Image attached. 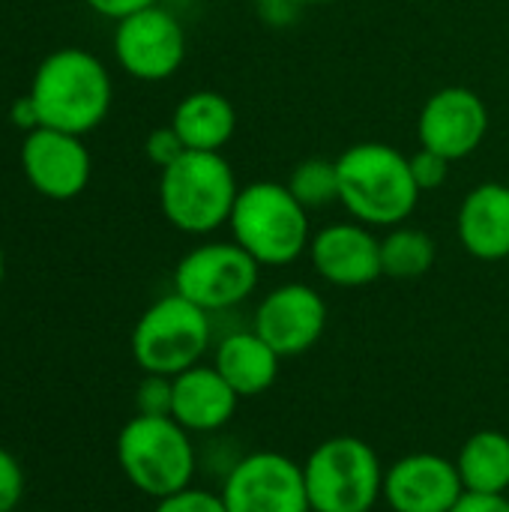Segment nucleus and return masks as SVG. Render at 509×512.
<instances>
[{"label": "nucleus", "mask_w": 509, "mask_h": 512, "mask_svg": "<svg viewBox=\"0 0 509 512\" xmlns=\"http://www.w3.org/2000/svg\"><path fill=\"white\" fill-rule=\"evenodd\" d=\"M108 105L111 78L105 66L81 48H63L45 57L27 96V108L39 126L69 135L96 129Z\"/></svg>", "instance_id": "obj_1"}, {"label": "nucleus", "mask_w": 509, "mask_h": 512, "mask_svg": "<svg viewBox=\"0 0 509 512\" xmlns=\"http://www.w3.org/2000/svg\"><path fill=\"white\" fill-rule=\"evenodd\" d=\"M339 201L363 225H402L417 201L420 189L411 174V159L381 141H363L348 147L339 159Z\"/></svg>", "instance_id": "obj_2"}, {"label": "nucleus", "mask_w": 509, "mask_h": 512, "mask_svg": "<svg viewBox=\"0 0 509 512\" xmlns=\"http://www.w3.org/2000/svg\"><path fill=\"white\" fill-rule=\"evenodd\" d=\"M228 225L234 243L243 246L261 267H285L312 243L306 207L285 183L261 180L240 189Z\"/></svg>", "instance_id": "obj_3"}, {"label": "nucleus", "mask_w": 509, "mask_h": 512, "mask_svg": "<svg viewBox=\"0 0 509 512\" xmlns=\"http://www.w3.org/2000/svg\"><path fill=\"white\" fill-rule=\"evenodd\" d=\"M240 189L222 153L186 150L162 168L159 204L165 219L186 234H210L231 219Z\"/></svg>", "instance_id": "obj_4"}, {"label": "nucleus", "mask_w": 509, "mask_h": 512, "mask_svg": "<svg viewBox=\"0 0 509 512\" xmlns=\"http://www.w3.org/2000/svg\"><path fill=\"white\" fill-rule=\"evenodd\" d=\"M384 474L375 447L354 435L321 441L303 462L312 512H372L384 498Z\"/></svg>", "instance_id": "obj_5"}, {"label": "nucleus", "mask_w": 509, "mask_h": 512, "mask_svg": "<svg viewBox=\"0 0 509 512\" xmlns=\"http://www.w3.org/2000/svg\"><path fill=\"white\" fill-rule=\"evenodd\" d=\"M117 462L138 492L159 501L192 486L195 444L174 417L135 414L120 429Z\"/></svg>", "instance_id": "obj_6"}, {"label": "nucleus", "mask_w": 509, "mask_h": 512, "mask_svg": "<svg viewBox=\"0 0 509 512\" xmlns=\"http://www.w3.org/2000/svg\"><path fill=\"white\" fill-rule=\"evenodd\" d=\"M210 348V312L177 291L156 300L132 330V357L144 375H180Z\"/></svg>", "instance_id": "obj_7"}, {"label": "nucleus", "mask_w": 509, "mask_h": 512, "mask_svg": "<svg viewBox=\"0 0 509 512\" xmlns=\"http://www.w3.org/2000/svg\"><path fill=\"white\" fill-rule=\"evenodd\" d=\"M261 264L234 240L204 243L186 252L174 270V291L204 312L240 306L258 288Z\"/></svg>", "instance_id": "obj_8"}, {"label": "nucleus", "mask_w": 509, "mask_h": 512, "mask_svg": "<svg viewBox=\"0 0 509 512\" xmlns=\"http://www.w3.org/2000/svg\"><path fill=\"white\" fill-rule=\"evenodd\" d=\"M219 495L228 512H312L303 465L273 450L237 459Z\"/></svg>", "instance_id": "obj_9"}, {"label": "nucleus", "mask_w": 509, "mask_h": 512, "mask_svg": "<svg viewBox=\"0 0 509 512\" xmlns=\"http://www.w3.org/2000/svg\"><path fill=\"white\" fill-rule=\"evenodd\" d=\"M327 327L324 297L303 282L273 288L255 309L252 330L285 360L300 357L318 345Z\"/></svg>", "instance_id": "obj_10"}, {"label": "nucleus", "mask_w": 509, "mask_h": 512, "mask_svg": "<svg viewBox=\"0 0 509 512\" xmlns=\"http://www.w3.org/2000/svg\"><path fill=\"white\" fill-rule=\"evenodd\" d=\"M114 51L129 75L141 81H162L180 69L186 57V36L171 12L147 6L120 18L114 33Z\"/></svg>", "instance_id": "obj_11"}, {"label": "nucleus", "mask_w": 509, "mask_h": 512, "mask_svg": "<svg viewBox=\"0 0 509 512\" xmlns=\"http://www.w3.org/2000/svg\"><path fill=\"white\" fill-rule=\"evenodd\" d=\"M417 132L426 150H435L450 162L465 159L483 144L489 132L486 102L468 87H444L426 99Z\"/></svg>", "instance_id": "obj_12"}, {"label": "nucleus", "mask_w": 509, "mask_h": 512, "mask_svg": "<svg viewBox=\"0 0 509 512\" xmlns=\"http://www.w3.org/2000/svg\"><path fill=\"white\" fill-rule=\"evenodd\" d=\"M462 495L456 462L435 453L402 456L384 474V501L393 512H450Z\"/></svg>", "instance_id": "obj_13"}, {"label": "nucleus", "mask_w": 509, "mask_h": 512, "mask_svg": "<svg viewBox=\"0 0 509 512\" xmlns=\"http://www.w3.org/2000/svg\"><path fill=\"white\" fill-rule=\"evenodd\" d=\"M21 165L33 189L54 201L75 198L90 180V153L78 135L48 126H39L24 138Z\"/></svg>", "instance_id": "obj_14"}, {"label": "nucleus", "mask_w": 509, "mask_h": 512, "mask_svg": "<svg viewBox=\"0 0 509 512\" xmlns=\"http://www.w3.org/2000/svg\"><path fill=\"white\" fill-rule=\"evenodd\" d=\"M318 276L336 288H363L384 276L381 240L363 222H339L321 228L309 243Z\"/></svg>", "instance_id": "obj_15"}, {"label": "nucleus", "mask_w": 509, "mask_h": 512, "mask_svg": "<svg viewBox=\"0 0 509 512\" xmlns=\"http://www.w3.org/2000/svg\"><path fill=\"white\" fill-rule=\"evenodd\" d=\"M240 396L219 375L216 366H192L174 375L171 417L192 435H210L231 423Z\"/></svg>", "instance_id": "obj_16"}, {"label": "nucleus", "mask_w": 509, "mask_h": 512, "mask_svg": "<svg viewBox=\"0 0 509 512\" xmlns=\"http://www.w3.org/2000/svg\"><path fill=\"white\" fill-rule=\"evenodd\" d=\"M459 240L480 261L509 258V186L480 183L459 207Z\"/></svg>", "instance_id": "obj_17"}, {"label": "nucleus", "mask_w": 509, "mask_h": 512, "mask_svg": "<svg viewBox=\"0 0 509 512\" xmlns=\"http://www.w3.org/2000/svg\"><path fill=\"white\" fill-rule=\"evenodd\" d=\"M213 366L240 399H252L276 384L282 357L255 330H240L219 342Z\"/></svg>", "instance_id": "obj_18"}, {"label": "nucleus", "mask_w": 509, "mask_h": 512, "mask_svg": "<svg viewBox=\"0 0 509 512\" xmlns=\"http://www.w3.org/2000/svg\"><path fill=\"white\" fill-rule=\"evenodd\" d=\"M171 126L186 150L219 153L237 129V114L222 93L195 90L174 108Z\"/></svg>", "instance_id": "obj_19"}, {"label": "nucleus", "mask_w": 509, "mask_h": 512, "mask_svg": "<svg viewBox=\"0 0 509 512\" xmlns=\"http://www.w3.org/2000/svg\"><path fill=\"white\" fill-rule=\"evenodd\" d=\"M465 492L507 495L509 492V435L483 429L474 432L453 459Z\"/></svg>", "instance_id": "obj_20"}, {"label": "nucleus", "mask_w": 509, "mask_h": 512, "mask_svg": "<svg viewBox=\"0 0 509 512\" xmlns=\"http://www.w3.org/2000/svg\"><path fill=\"white\" fill-rule=\"evenodd\" d=\"M435 240L423 228L396 225L381 240V270L390 279H420L435 264Z\"/></svg>", "instance_id": "obj_21"}, {"label": "nucleus", "mask_w": 509, "mask_h": 512, "mask_svg": "<svg viewBox=\"0 0 509 512\" xmlns=\"http://www.w3.org/2000/svg\"><path fill=\"white\" fill-rule=\"evenodd\" d=\"M285 186L291 189V195L306 210L309 207H327V204L339 201V168H336V162L321 159V156L318 159H303L291 171Z\"/></svg>", "instance_id": "obj_22"}, {"label": "nucleus", "mask_w": 509, "mask_h": 512, "mask_svg": "<svg viewBox=\"0 0 509 512\" xmlns=\"http://www.w3.org/2000/svg\"><path fill=\"white\" fill-rule=\"evenodd\" d=\"M174 378L168 375H144L135 390V408L144 417H171Z\"/></svg>", "instance_id": "obj_23"}, {"label": "nucleus", "mask_w": 509, "mask_h": 512, "mask_svg": "<svg viewBox=\"0 0 509 512\" xmlns=\"http://www.w3.org/2000/svg\"><path fill=\"white\" fill-rule=\"evenodd\" d=\"M153 512H228L219 492H204V489H183L168 498L156 501Z\"/></svg>", "instance_id": "obj_24"}, {"label": "nucleus", "mask_w": 509, "mask_h": 512, "mask_svg": "<svg viewBox=\"0 0 509 512\" xmlns=\"http://www.w3.org/2000/svg\"><path fill=\"white\" fill-rule=\"evenodd\" d=\"M411 174H414V183L420 192H432V189L444 186V180L450 174V159L423 147L420 153L411 156Z\"/></svg>", "instance_id": "obj_25"}, {"label": "nucleus", "mask_w": 509, "mask_h": 512, "mask_svg": "<svg viewBox=\"0 0 509 512\" xmlns=\"http://www.w3.org/2000/svg\"><path fill=\"white\" fill-rule=\"evenodd\" d=\"M24 492V474L21 465L15 462V456L9 450L0 447V512H12L21 501Z\"/></svg>", "instance_id": "obj_26"}, {"label": "nucleus", "mask_w": 509, "mask_h": 512, "mask_svg": "<svg viewBox=\"0 0 509 512\" xmlns=\"http://www.w3.org/2000/svg\"><path fill=\"white\" fill-rule=\"evenodd\" d=\"M183 153H186V147H183L180 135L174 132V126L150 132V138H147V156H150V162H156L159 168H168V165L177 162Z\"/></svg>", "instance_id": "obj_27"}, {"label": "nucleus", "mask_w": 509, "mask_h": 512, "mask_svg": "<svg viewBox=\"0 0 509 512\" xmlns=\"http://www.w3.org/2000/svg\"><path fill=\"white\" fill-rule=\"evenodd\" d=\"M450 512H509L507 495H474L465 492Z\"/></svg>", "instance_id": "obj_28"}, {"label": "nucleus", "mask_w": 509, "mask_h": 512, "mask_svg": "<svg viewBox=\"0 0 509 512\" xmlns=\"http://www.w3.org/2000/svg\"><path fill=\"white\" fill-rule=\"evenodd\" d=\"M90 9H96L99 15H108V18H126L132 12H141L147 6H156V0H87Z\"/></svg>", "instance_id": "obj_29"}, {"label": "nucleus", "mask_w": 509, "mask_h": 512, "mask_svg": "<svg viewBox=\"0 0 509 512\" xmlns=\"http://www.w3.org/2000/svg\"><path fill=\"white\" fill-rule=\"evenodd\" d=\"M300 3H318V6H324V3H336V0H300Z\"/></svg>", "instance_id": "obj_30"}, {"label": "nucleus", "mask_w": 509, "mask_h": 512, "mask_svg": "<svg viewBox=\"0 0 509 512\" xmlns=\"http://www.w3.org/2000/svg\"><path fill=\"white\" fill-rule=\"evenodd\" d=\"M0 282H3V252H0Z\"/></svg>", "instance_id": "obj_31"}]
</instances>
